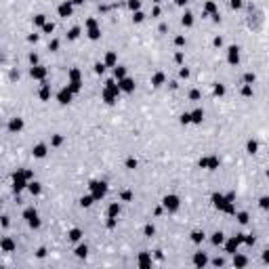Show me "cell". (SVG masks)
I'll return each mask as SVG.
<instances>
[{
	"label": "cell",
	"instance_id": "cell-1",
	"mask_svg": "<svg viewBox=\"0 0 269 269\" xmlns=\"http://www.w3.org/2000/svg\"><path fill=\"white\" fill-rule=\"evenodd\" d=\"M164 206L170 208V210H177L179 208V198H177V196H166V198H164Z\"/></svg>",
	"mask_w": 269,
	"mask_h": 269
},
{
	"label": "cell",
	"instance_id": "cell-2",
	"mask_svg": "<svg viewBox=\"0 0 269 269\" xmlns=\"http://www.w3.org/2000/svg\"><path fill=\"white\" fill-rule=\"evenodd\" d=\"M25 219L30 221V225H32V227H38V225H40L38 214H36V210H32V208H30V210H25Z\"/></svg>",
	"mask_w": 269,
	"mask_h": 269
},
{
	"label": "cell",
	"instance_id": "cell-3",
	"mask_svg": "<svg viewBox=\"0 0 269 269\" xmlns=\"http://www.w3.org/2000/svg\"><path fill=\"white\" fill-rule=\"evenodd\" d=\"M91 189H93V198H101L105 193V183H93Z\"/></svg>",
	"mask_w": 269,
	"mask_h": 269
},
{
	"label": "cell",
	"instance_id": "cell-4",
	"mask_svg": "<svg viewBox=\"0 0 269 269\" xmlns=\"http://www.w3.org/2000/svg\"><path fill=\"white\" fill-rule=\"evenodd\" d=\"M200 164H202V166H208L210 170H214V168L219 166V160H217V158H202Z\"/></svg>",
	"mask_w": 269,
	"mask_h": 269
},
{
	"label": "cell",
	"instance_id": "cell-5",
	"mask_svg": "<svg viewBox=\"0 0 269 269\" xmlns=\"http://www.w3.org/2000/svg\"><path fill=\"white\" fill-rule=\"evenodd\" d=\"M69 99H71V91H69V88H63V91H61L59 93V103H69Z\"/></svg>",
	"mask_w": 269,
	"mask_h": 269
},
{
	"label": "cell",
	"instance_id": "cell-6",
	"mask_svg": "<svg viewBox=\"0 0 269 269\" xmlns=\"http://www.w3.org/2000/svg\"><path fill=\"white\" fill-rule=\"evenodd\" d=\"M120 88H122V91H126V93H130L132 88H134V82H132V80H128V78H122Z\"/></svg>",
	"mask_w": 269,
	"mask_h": 269
},
{
	"label": "cell",
	"instance_id": "cell-7",
	"mask_svg": "<svg viewBox=\"0 0 269 269\" xmlns=\"http://www.w3.org/2000/svg\"><path fill=\"white\" fill-rule=\"evenodd\" d=\"M59 15H61V17H69V15H71V4H69V2H63V4L59 6Z\"/></svg>",
	"mask_w": 269,
	"mask_h": 269
},
{
	"label": "cell",
	"instance_id": "cell-8",
	"mask_svg": "<svg viewBox=\"0 0 269 269\" xmlns=\"http://www.w3.org/2000/svg\"><path fill=\"white\" fill-rule=\"evenodd\" d=\"M30 74H32L34 78H44L46 69H44V67H40V65H36V67H32V71H30Z\"/></svg>",
	"mask_w": 269,
	"mask_h": 269
},
{
	"label": "cell",
	"instance_id": "cell-9",
	"mask_svg": "<svg viewBox=\"0 0 269 269\" xmlns=\"http://www.w3.org/2000/svg\"><path fill=\"white\" fill-rule=\"evenodd\" d=\"M189 118H191V122L200 124V122H202V118H204V112H202V110H196L193 114H189Z\"/></svg>",
	"mask_w": 269,
	"mask_h": 269
},
{
	"label": "cell",
	"instance_id": "cell-10",
	"mask_svg": "<svg viewBox=\"0 0 269 269\" xmlns=\"http://www.w3.org/2000/svg\"><path fill=\"white\" fill-rule=\"evenodd\" d=\"M34 156L36 158H44V156H46V147H44V145H36L34 147Z\"/></svg>",
	"mask_w": 269,
	"mask_h": 269
},
{
	"label": "cell",
	"instance_id": "cell-11",
	"mask_svg": "<svg viewBox=\"0 0 269 269\" xmlns=\"http://www.w3.org/2000/svg\"><path fill=\"white\" fill-rule=\"evenodd\" d=\"M21 126H23V122L19 118H13L11 124H8V128H11V130H21Z\"/></svg>",
	"mask_w": 269,
	"mask_h": 269
},
{
	"label": "cell",
	"instance_id": "cell-12",
	"mask_svg": "<svg viewBox=\"0 0 269 269\" xmlns=\"http://www.w3.org/2000/svg\"><path fill=\"white\" fill-rule=\"evenodd\" d=\"M229 63H238V46L229 49Z\"/></svg>",
	"mask_w": 269,
	"mask_h": 269
},
{
	"label": "cell",
	"instance_id": "cell-13",
	"mask_svg": "<svg viewBox=\"0 0 269 269\" xmlns=\"http://www.w3.org/2000/svg\"><path fill=\"white\" fill-rule=\"evenodd\" d=\"M151 82H154V86H160V84L164 82V74H156V76H154V80H151Z\"/></svg>",
	"mask_w": 269,
	"mask_h": 269
},
{
	"label": "cell",
	"instance_id": "cell-14",
	"mask_svg": "<svg viewBox=\"0 0 269 269\" xmlns=\"http://www.w3.org/2000/svg\"><path fill=\"white\" fill-rule=\"evenodd\" d=\"M124 76H126V69H124V67H116V78H124Z\"/></svg>",
	"mask_w": 269,
	"mask_h": 269
},
{
	"label": "cell",
	"instance_id": "cell-15",
	"mask_svg": "<svg viewBox=\"0 0 269 269\" xmlns=\"http://www.w3.org/2000/svg\"><path fill=\"white\" fill-rule=\"evenodd\" d=\"M183 23H185V25H191V23H193L191 13H185V15H183Z\"/></svg>",
	"mask_w": 269,
	"mask_h": 269
},
{
	"label": "cell",
	"instance_id": "cell-16",
	"mask_svg": "<svg viewBox=\"0 0 269 269\" xmlns=\"http://www.w3.org/2000/svg\"><path fill=\"white\" fill-rule=\"evenodd\" d=\"M30 191L32 193H40V185L38 183H30Z\"/></svg>",
	"mask_w": 269,
	"mask_h": 269
},
{
	"label": "cell",
	"instance_id": "cell-17",
	"mask_svg": "<svg viewBox=\"0 0 269 269\" xmlns=\"http://www.w3.org/2000/svg\"><path fill=\"white\" fill-rule=\"evenodd\" d=\"M105 61H107L110 65H114V63H116V55H114V53H110V55L105 57Z\"/></svg>",
	"mask_w": 269,
	"mask_h": 269
},
{
	"label": "cell",
	"instance_id": "cell-18",
	"mask_svg": "<svg viewBox=\"0 0 269 269\" xmlns=\"http://www.w3.org/2000/svg\"><path fill=\"white\" fill-rule=\"evenodd\" d=\"M2 248H4V250H13V242H11V240H4V242H2Z\"/></svg>",
	"mask_w": 269,
	"mask_h": 269
},
{
	"label": "cell",
	"instance_id": "cell-19",
	"mask_svg": "<svg viewBox=\"0 0 269 269\" xmlns=\"http://www.w3.org/2000/svg\"><path fill=\"white\" fill-rule=\"evenodd\" d=\"M80 204H82V206H91L93 204V198H91V196H86V198H82V202H80Z\"/></svg>",
	"mask_w": 269,
	"mask_h": 269
},
{
	"label": "cell",
	"instance_id": "cell-20",
	"mask_svg": "<svg viewBox=\"0 0 269 269\" xmlns=\"http://www.w3.org/2000/svg\"><path fill=\"white\" fill-rule=\"evenodd\" d=\"M78 34H80V30H78V28H74V30L69 32V38H71V40H76V38H78Z\"/></svg>",
	"mask_w": 269,
	"mask_h": 269
},
{
	"label": "cell",
	"instance_id": "cell-21",
	"mask_svg": "<svg viewBox=\"0 0 269 269\" xmlns=\"http://www.w3.org/2000/svg\"><path fill=\"white\" fill-rule=\"evenodd\" d=\"M248 151H250V154H254V151H257V143H254V141L248 143Z\"/></svg>",
	"mask_w": 269,
	"mask_h": 269
},
{
	"label": "cell",
	"instance_id": "cell-22",
	"mask_svg": "<svg viewBox=\"0 0 269 269\" xmlns=\"http://www.w3.org/2000/svg\"><path fill=\"white\" fill-rule=\"evenodd\" d=\"M128 6L132 8V11H134V8H139V0H128Z\"/></svg>",
	"mask_w": 269,
	"mask_h": 269
},
{
	"label": "cell",
	"instance_id": "cell-23",
	"mask_svg": "<svg viewBox=\"0 0 269 269\" xmlns=\"http://www.w3.org/2000/svg\"><path fill=\"white\" fill-rule=\"evenodd\" d=\"M181 122H183V124H189V122H191L189 114H183V116H181Z\"/></svg>",
	"mask_w": 269,
	"mask_h": 269
},
{
	"label": "cell",
	"instance_id": "cell-24",
	"mask_svg": "<svg viewBox=\"0 0 269 269\" xmlns=\"http://www.w3.org/2000/svg\"><path fill=\"white\" fill-rule=\"evenodd\" d=\"M103 69H105L103 63H97V65H95V71H97V74H103Z\"/></svg>",
	"mask_w": 269,
	"mask_h": 269
},
{
	"label": "cell",
	"instance_id": "cell-25",
	"mask_svg": "<svg viewBox=\"0 0 269 269\" xmlns=\"http://www.w3.org/2000/svg\"><path fill=\"white\" fill-rule=\"evenodd\" d=\"M69 238H71V240H78V238H80V229H74V231L69 234Z\"/></svg>",
	"mask_w": 269,
	"mask_h": 269
},
{
	"label": "cell",
	"instance_id": "cell-26",
	"mask_svg": "<svg viewBox=\"0 0 269 269\" xmlns=\"http://www.w3.org/2000/svg\"><path fill=\"white\" fill-rule=\"evenodd\" d=\"M212 242H214V244H221V242H223V236H221V234H214Z\"/></svg>",
	"mask_w": 269,
	"mask_h": 269
},
{
	"label": "cell",
	"instance_id": "cell-27",
	"mask_svg": "<svg viewBox=\"0 0 269 269\" xmlns=\"http://www.w3.org/2000/svg\"><path fill=\"white\" fill-rule=\"evenodd\" d=\"M40 97H42V99H49V86H44V88H42Z\"/></svg>",
	"mask_w": 269,
	"mask_h": 269
},
{
	"label": "cell",
	"instance_id": "cell-28",
	"mask_svg": "<svg viewBox=\"0 0 269 269\" xmlns=\"http://www.w3.org/2000/svg\"><path fill=\"white\" fill-rule=\"evenodd\" d=\"M36 23H38V25H42L44 23V15H36V19H34Z\"/></svg>",
	"mask_w": 269,
	"mask_h": 269
},
{
	"label": "cell",
	"instance_id": "cell-29",
	"mask_svg": "<svg viewBox=\"0 0 269 269\" xmlns=\"http://www.w3.org/2000/svg\"><path fill=\"white\" fill-rule=\"evenodd\" d=\"M193 240H196V242H200V240H204V234H200V231H196V234H193Z\"/></svg>",
	"mask_w": 269,
	"mask_h": 269
},
{
	"label": "cell",
	"instance_id": "cell-30",
	"mask_svg": "<svg viewBox=\"0 0 269 269\" xmlns=\"http://www.w3.org/2000/svg\"><path fill=\"white\" fill-rule=\"evenodd\" d=\"M231 6H234V8H240V6H242V0H231Z\"/></svg>",
	"mask_w": 269,
	"mask_h": 269
},
{
	"label": "cell",
	"instance_id": "cell-31",
	"mask_svg": "<svg viewBox=\"0 0 269 269\" xmlns=\"http://www.w3.org/2000/svg\"><path fill=\"white\" fill-rule=\"evenodd\" d=\"M78 254L84 257V254H86V246H80V248H78Z\"/></svg>",
	"mask_w": 269,
	"mask_h": 269
},
{
	"label": "cell",
	"instance_id": "cell-32",
	"mask_svg": "<svg viewBox=\"0 0 269 269\" xmlns=\"http://www.w3.org/2000/svg\"><path fill=\"white\" fill-rule=\"evenodd\" d=\"M214 8H217V6H214L212 2H208V4H206V11H208V13H212V11H214Z\"/></svg>",
	"mask_w": 269,
	"mask_h": 269
},
{
	"label": "cell",
	"instance_id": "cell-33",
	"mask_svg": "<svg viewBox=\"0 0 269 269\" xmlns=\"http://www.w3.org/2000/svg\"><path fill=\"white\" fill-rule=\"evenodd\" d=\"M126 166H128V168H134V166H137V162H134V160L130 158V160H128V162H126Z\"/></svg>",
	"mask_w": 269,
	"mask_h": 269
},
{
	"label": "cell",
	"instance_id": "cell-34",
	"mask_svg": "<svg viewBox=\"0 0 269 269\" xmlns=\"http://www.w3.org/2000/svg\"><path fill=\"white\" fill-rule=\"evenodd\" d=\"M44 32H53V23H44Z\"/></svg>",
	"mask_w": 269,
	"mask_h": 269
},
{
	"label": "cell",
	"instance_id": "cell-35",
	"mask_svg": "<svg viewBox=\"0 0 269 269\" xmlns=\"http://www.w3.org/2000/svg\"><path fill=\"white\" fill-rule=\"evenodd\" d=\"M191 99H193V101L200 99V93H198V91H191Z\"/></svg>",
	"mask_w": 269,
	"mask_h": 269
},
{
	"label": "cell",
	"instance_id": "cell-36",
	"mask_svg": "<svg viewBox=\"0 0 269 269\" xmlns=\"http://www.w3.org/2000/svg\"><path fill=\"white\" fill-rule=\"evenodd\" d=\"M238 219H240V223H246V221H248V217H246V214H244V212H242V214H240V217H238Z\"/></svg>",
	"mask_w": 269,
	"mask_h": 269
},
{
	"label": "cell",
	"instance_id": "cell-37",
	"mask_svg": "<svg viewBox=\"0 0 269 269\" xmlns=\"http://www.w3.org/2000/svg\"><path fill=\"white\" fill-rule=\"evenodd\" d=\"M134 21H143V13H137V15H134Z\"/></svg>",
	"mask_w": 269,
	"mask_h": 269
},
{
	"label": "cell",
	"instance_id": "cell-38",
	"mask_svg": "<svg viewBox=\"0 0 269 269\" xmlns=\"http://www.w3.org/2000/svg\"><path fill=\"white\" fill-rule=\"evenodd\" d=\"M244 80H246V82H252L254 76H252V74H246V78H244Z\"/></svg>",
	"mask_w": 269,
	"mask_h": 269
},
{
	"label": "cell",
	"instance_id": "cell-39",
	"mask_svg": "<svg viewBox=\"0 0 269 269\" xmlns=\"http://www.w3.org/2000/svg\"><path fill=\"white\" fill-rule=\"evenodd\" d=\"M214 93H217V95H223L225 91H223V86H217V88H214Z\"/></svg>",
	"mask_w": 269,
	"mask_h": 269
},
{
	"label": "cell",
	"instance_id": "cell-40",
	"mask_svg": "<svg viewBox=\"0 0 269 269\" xmlns=\"http://www.w3.org/2000/svg\"><path fill=\"white\" fill-rule=\"evenodd\" d=\"M71 2H74V4H82L84 0H71Z\"/></svg>",
	"mask_w": 269,
	"mask_h": 269
},
{
	"label": "cell",
	"instance_id": "cell-41",
	"mask_svg": "<svg viewBox=\"0 0 269 269\" xmlns=\"http://www.w3.org/2000/svg\"><path fill=\"white\" fill-rule=\"evenodd\" d=\"M177 4H185V0H177Z\"/></svg>",
	"mask_w": 269,
	"mask_h": 269
}]
</instances>
